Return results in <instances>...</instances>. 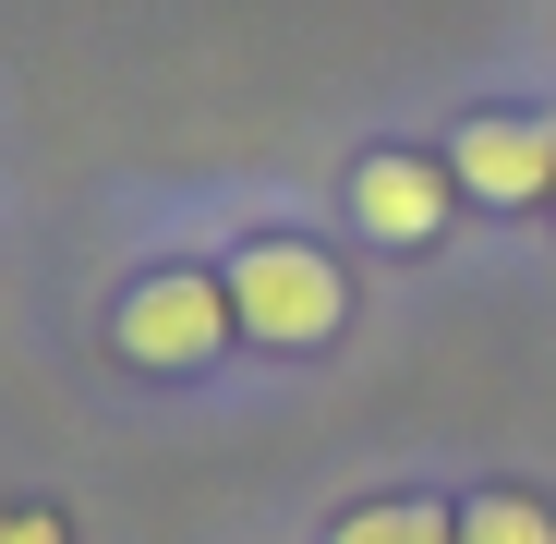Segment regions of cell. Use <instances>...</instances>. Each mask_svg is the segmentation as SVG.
<instances>
[{
    "mask_svg": "<svg viewBox=\"0 0 556 544\" xmlns=\"http://www.w3.org/2000/svg\"><path fill=\"white\" fill-rule=\"evenodd\" d=\"M0 544H73L61 508H0Z\"/></svg>",
    "mask_w": 556,
    "mask_h": 544,
    "instance_id": "7",
    "label": "cell"
},
{
    "mask_svg": "<svg viewBox=\"0 0 556 544\" xmlns=\"http://www.w3.org/2000/svg\"><path fill=\"white\" fill-rule=\"evenodd\" d=\"M327 544H459V508H435V496H363V508L327 520Z\"/></svg>",
    "mask_w": 556,
    "mask_h": 544,
    "instance_id": "5",
    "label": "cell"
},
{
    "mask_svg": "<svg viewBox=\"0 0 556 544\" xmlns=\"http://www.w3.org/2000/svg\"><path fill=\"white\" fill-rule=\"evenodd\" d=\"M218 279H230V315H242L254 351H327V339L351 327V279H339V254H315V242H291V230H254Z\"/></svg>",
    "mask_w": 556,
    "mask_h": 544,
    "instance_id": "1",
    "label": "cell"
},
{
    "mask_svg": "<svg viewBox=\"0 0 556 544\" xmlns=\"http://www.w3.org/2000/svg\"><path fill=\"white\" fill-rule=\"evenodd\" d=\"M447 206H459L447 146H363V157H351V230H363V242L435 254V242H447Z\"/></svg>",
    "mask_w": 556,
    "mask_h": 544,
    "instance_id": "3",
    "label": "cell"
},
{
    "mask_svg": "<svg viewBox=\"0 0 556 544\" xmlns=\"http://www.w3.org/2000/svg\"><path fill=\"white\" fill-rule=\"evenodd\" d=\"M447 169L472 206H556V122L544 110H472L447 134Z\"/></svg>",
    "mask_w": 556,
    "mask_h": 544,
    "instance_id": "4",
    "label": "cell"
},
{
    "mask_svg": "<svg viewBox=\"0 0 556 544\" xmlns=\"http://www.w3.org/2000/svg\"><path fill=\"white\" fill-rule=\"evenodd\" d=\"M459 544H556V508L520 496V484H484L472 508H459Z\"/></svg>",
    "mask_w": 556,
    "mask_h": 544,
    "instance_id": "6",
    "label": "cell"
},
{
    "mask_svg": "<svg viewBox=\"0 0 556 544\" xmlns=\"http://www.w3.org/2000/svg\"><path fill=\"white\" fill-rule=\"evenodd\" d=\"M230 339H242V315H230L218 266H146V279L110 303V351L134 363V376H194V363H218Z\"/></svg>",
    "mask_w": 556,
    "mask_h": 544,
    "instance_id": "2",
    "label": "cell"
}]
</instances>
